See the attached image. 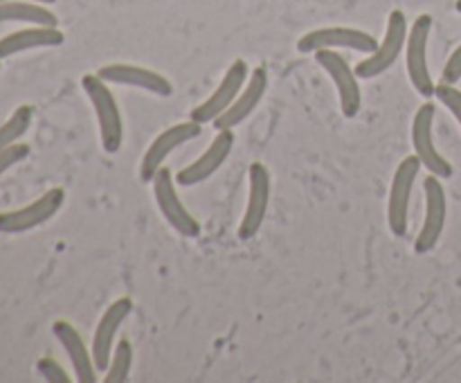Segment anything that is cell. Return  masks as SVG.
I'll return each instance as SVG.
<instances>
[{"instance_id":"obj_28","label":"cell","mask_w":461,"mask_h":383,"mask_svg":"<svg viewBox=\"0 0 461 383\" xmlns=\"http://www.w3.org/2000/svg\"><path fill=\"white\" fill-rule=\"evenodd\" d=\"M455 7H457V12L461 14V0H457V3H455Z\"/></svg>"},{"instance_id":"obj_11","label":"cell","mask_w":461,"mask_h":383,"mask_svg":"<svg viewBox=\"0 0 461 383\" xmlns=\"http://www.w3.org/2000/svg\"><path fill=\"white\" fill-rule=\"evenodd\" d=\"M356 50V52L372 54L378 48L376 36H372L365 30H356V27H318L311 30L297 41V50L304 54H315L318 50Z\"/></svg>"},{"instance_id":"obj_22","label":"cell","mask_w":461,"mask_h":383,"mask_svg":"<svg viewBox=\"0 0 461 383\" xmlns=\"http://www.w3.org/2000/svg\"><path fill=\"white\" fill-rule=\"evenodd\" d=\"M131 368H133V345H131L129 338H120L113 347L111 363L106 368V383H124L129 378Z\"/></svg>"},{"instance_id":"obj_1","label":"cell","mask_w":461,"mask_h":383,"mask_svg":"<svg viewBox=\"0 0 461 383\" xmlns=\"http://www.w3.org/2000/svg\"><path fill=\"white\" fill-rule=\"evenodd\" d=\"M81 88H84L86 97L93 104L95 115H97L99 124V138H102V147L106 153L120 151L122 142H124V120H122V111L117 106V99L113 90L108 88V81L95 72V75L81 77Z\"/></svg>"},{"instance_id":"obj_21","label":"cell","mask_w":461,"mask_h":383,"mask_svg":"<svg viewBox=\"0 0 461 383\" xmlns=\"http://www.w3.org/2000/svg\"><path fill=\"white\" fill-rule=\"evenodd\" d=\"M32 120H34V108L27 106V104L18 106L16 111L9 115V120L5 122V124H0V151H5V149L12 147V144L21 142L23 135L30 131Z\"/></svg>"},{"instance_id":"obj_3","label":"cell","mask_w":461,"mask_h":383,"mask_svg":"<svg viewBox=\"0 0 461 383\" xmlns=\"http://www.w3.org/2000/svg\"><path fill=\"white\" fill-rule=\"evenodd\" d=\"M408 32V18H405V14L401 12V9H394V12L390 14V18H387L385 36H383V41L378 43V48L356 66V75H358L360 79H374V77L390 70V68L399 61L401 52L405 50Z\"/></svg>"},{"instance_id":"obj_18","label":"cell","mask_w":461,"mask_h":383,"mask_svg":"<svg viewBox=\"0 0 461 383\" xmlns=\"http://www.w3.org/2000/svg\"><path fill=\"white\" fill-rule=\"evenodd\" d=\"M52 333L57 336V341L61 342V347L66 350L68 359H70L72 372L79 383H97V365H95L93 350H88L84 336L79 333V329L75 324H70L68 320H57L52 324Z\"/></svg>"},{"instance_id":"obj_14","label":"cell","mask_w":461,"mask_h":383,"mask_svg":"<svg viewBox=\"0 0 461 383\" xmlns=\"http://www.w3.org/2000/svg\"><path fill=\"white\" fill-rule=\"evenodd\" d=\"M131 311H133V300L124 296L113 300L111 305H108V309L104 311L102 318H99L93 333V342H90L95 365H97L99 372H106L108 363H111L113 347H115L117 332H120L124 320L131 315Z\"/></svg>"},{"instance_id":"obj_25","label":"cell","mask_w":461,"mask_h":383,"mask_svg":"<svg viewBox=\"0 0 461 383\" xmlns=\"http://www.w3.org/2000/svg\"><path fill=\"white\" fill-rule=\"evenodd\" d=\"M30 151H32L30 144L25 142H16L12 144V147L5 149V151H0V176H3L7 169H12L14 165L25 160V158L30 156Z\"/></svg>"},{"instance_id":"obj_5","label":"cell","mask_w":461,"mask_h":383,"mask_svg":"<svg viewBox=\"0 0 461 383\" xmlns=\"http://www.w3.org/2000/svg\"><path fill=\"white\" fill-rule=\"evenodd\" d=\"M421 167V160L417 156H408L399 162L394 178H392L390 201H387V223H390L392 234H396V237H403L408 233L410 201H412V189Z\"/></svg>"},{"instance_id":"obj_13","label":"cell","mask_w":461,"mask_h":383,"mask_svg":"<svg viewBox=\"0 0 461 383\" xmlns=\"http://www.w3.org/2000/svg\"><path fill=\"white\" fill-rule=\"evenodd\" d=\"M248 176H250V192H248V205L243 212L241 225H239L241 242H250L252 237H257V233L264 225L266 214H268L270 187H273V178H270V171L264 162H252Z\"/></svg>"},{"instance_id":"obj_15","label":"cell","mask_w":461,"mask_h":383,"mask_svg":"<svg viewBox=\"0 0 461 383\" xmlns=\"http://www.w3.org/2000/svg\"><path fill=\"white\" fill-rule=\"evenodd\" d=\"M234 147V133L232 129H223L214 135V140L210 142V147L192 162L185 169H180L176 174V183L183 185V187H194L198 183H205L207 178L216 174V171L223 167V162L228 160V156L232 153Z\"/></svg>"},{"instance_id":"obj_23","label":"cell","mask_w":461,"mask_h":383,"mask_svg":"<svg viewBox=\"0 0 461 383\" xmlns=\"http://www.w3.org/2000/svg\"><path fill=\"white\" fill-rule=\"evenodd\" d=\"M36 369H39V374L48 383H70L72 381L70 374L66 372V368H63L57 359H52V356H43V359L36 360Z\"/></svg>"},{"instance_id":"obj_24","label":"cell","mask_w":461,"mask_h":383,"mask_svg":"<svg viewBox=\"0 0 461 383\" xmlns=\"http://www.w3.org/2000/svg\"><path fill=\"white\" fill-rule=\"evenodd\" d=\"M435 97L439 99V102L444 104L450 113H453L455 120H457L461 126V90L457 88V86L444 84V81H441V84H437Z\"/></svg>"},{"instance_id":"obj_2","label":"cell","mask_w":461,"mask_h":383,"mask_svg":"<svg viewBox=\"0 0 461 383\" xmlns=\"http://www.w3.org/2000/svg\"><path fill=\"white\" fill-rule=\"evenodd\" d=\"M432 32V16L430 14H421L417 21L412 23L408 32V41H405V66H408L410 84L414 86L421 97L430 99L435 97L437 84L432 81L430 66H428V43H430Z\"/></svg>"},{"instance_id":"obj_26","label":"cell","mask_w":461,"mask_h":383,"mask_svg":"<svg viewBox=\"0 0 461 383\" xmlns=\"http://www.w3.org/2000/svg\"><path fill=\"white\" fill-rule=\"evenodd\" d=\"M461 79V45L457 50H455L453 54L448 57V61H446L444 70H441V81L444 84H459Z\"/></svg>"},{"instance_id":"obj_10","label":"cell","mask_w":461,"mask_h":383,"mask_svg":"<svg viewBox=\"0 0 461 383\" xmlns=\"http://www.w3.org/2000/svg\"><path fill=\"white\" fill-rule=\"evenodd\" d=\"M63 201H66V189L52 187L43 196L36 198V201L27 203V205L16 207V210L0 212V233L18 234L39 228V225L48 223L61 210Z\"/></svg>"},{"instance_id":"obj_6","label":"cell","mask_w":461,"mask_h":383,"mask_svg":"<svg viewBox=\"0 0 461 383\" xmlns=\"http://www.w3.org/2000/svg\"><path fill=\"white\" fill-rule=\"evenodd\" d=\"M435 115L437 108L432 102H426L419 106L417 115L412 120V147L414 156L421 160L428 174L439 176V178H450L455 174L453 165L439 153L435 144Z\"/></svg>"},{"instance_id":"obj_19","label":"cell","mask_w":461,"mask_h":383,"mask_svg":"<svg viewBox=\"0 0 461 383\" xmlns=\"http://www.w3.org/2000/svg\"><path fill=\"white\" fill-rule=\"evenodd\" d=\"M63 41H66V34L57 25H30L0 39V61L14 54L27 52V50L57 48Z\"/></svg>"},{"instance_id":"obj_7","label":"cell","mask_w":461,"mask_h":383,"mask_svg":"<svg viewBox=\"0 0 461 383\" xmlns=\"http://www.w3.org/2000/svg\"><path fill=\"white\" fill-rule=\"evenodd\" d=\"M315 61L322 66V70L327 72L333 79V84H336L342 115L349 117V120L358 115L360 106H363V90H360V77L356 75V68H351L349 63H347V59L340 57L338 50H318V52H315Z\"/></svg>"},{"instance_id":"obj_17","label":"cell","mask_w":461,"mask_h":383,"mask_svg":"<svg viewBox=\"0 0 461 383\" xmlns=\"http://www.w3.org/2000/svg\"><path fill=\"white\" fill-rule=\"evenodd\" d=\"M268 93V70L264 66H257L255 70L248 77L246 86H243L241 93L237 95V99L232 102V106L223 113L221 117H216L212 124H214L216 131L223 129H234L241 122H246L252 113L257 111V106L261 104V99Z\"/></svg>"},{"instance_id":"obj_4","label":"cell","mask_w":461,"mask_h":383,"mask_svg":"<svg viewBox=\"0 0 461 383\" xmlns=\"http://www.w3.org/2000/svg\"><path fill=\"white\" fill-rule=\"evenodd\" d=\"M153 185V196H156L158 210L165 216L167 223L176 230L183 237L194 239L201 234V223H198L196 216L185 207V203L180 201L178 189H176V174L167 167H160L156 176L151 180Z\"/></svg>"},{"instance_id":"obj_27","label":"cell","mask_w":461,"mask_h":383,"mask_svg":"<svg viewBox=\"0 0 461 383\" xmlns=\"http://www.w3.org/2000/svg\"><path fill=\"white\" fill-rule=\"evenodd\" d=\"M0 3H5V0H0ZM25 3H41V5H52V3H57V0H25Z\"/></svg>"},{"instance_id":"obj_9","label":"cell","mask_w":461,"mask_h":383,"mask_svg":"<svg viewBox=\"0 0 461 383\" xmlns=\"http://www.w3.org/2000/svg\"><path fill=\"white\" fill-rule=\"evenodd\" d=\"M248 77H250V68H248V63L243 61V59L232 61V66L225 70L223 79L219 81L214 93H212L205 102H201L198 106L192 108L189 120L198 122V124H210V122H214L216 117L223 115V113L232 106L237 95L243 90Z\"/></svg>"},{"instance_id":"obj_16","label":"cell","mask_w":461,"mask_h":383,"mask_svg":"<svg viewBox=\"0 0 461 383\" xmlns=\"http://www.w3.org/2000/svg\"><path fill=\"white\" fill-rule=\"evenodd\" d=\"M108 84L131 86V88H142L147 93L158 95V97H171L174 95V84L160 72L144 66H133V63H108L97 72Z\"/></svg>"},{"instance_id":"obj_20","label":"cell","mask_w":461,"mask_h":383,"mask_svg":"<svg viewBox=\"0 0 461 383\" xmlns=\"http://www.w3.org/2000/svg\"><path fill=\"white\" fill-rule=\"evenodd\" d=\"M0 23H25V25H59V18L48 5L5 0L0 3Z\"/></svg>"},{"instance_id":"obj_12","label":"cell","mask_w":461,"mask_h":383,"mask_svg":"<svg viewBox=\"0 0 461 383\" xmlns=\"http://www.w3.org/2000/svg\"><path fill=\"white\" fill-rule=\"evenodd\" d=\"M201 133L203 124H198V122L194 120L178 122V124L162 131V133L149 144L147 153H144L142 162H140V178H142V183H151L153 176L160 171V167H165L162 162L169 158V153L174 151V149L183 147V144L192 142V140L198 138Z\"/></svg>"},{"instance_id":"obj_8","label":"cell","mask_w":461,"mask_h":383,"mask_svg":"<svg viewBox=\"0 0 461 383\" xmlns=\"http://www.w3.org/2000/svg\"><path fill=\"white\" fill-rule=\"evenodd\" d=\"M444 178L428 174L423 180V192H426V216L423 225L414 239V251L419 255H426L439 243L444 234L446 219H448V198H446V187L441 183Z\"/></svg>"}]
</instances>
